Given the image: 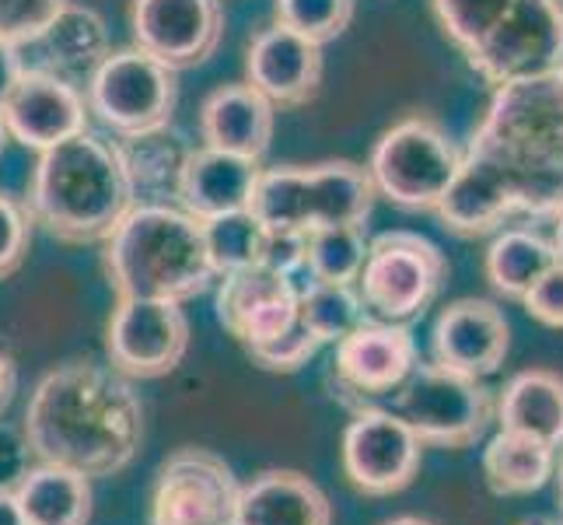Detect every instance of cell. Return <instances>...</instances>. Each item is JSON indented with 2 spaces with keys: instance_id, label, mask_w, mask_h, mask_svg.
<instances>
[{
  "instance_id": "1",
  "label": "cell",
  "mask_w": 563,
  "mask_h": 525,
  "mask_svg": "<svg viewBox=\"0 0 563 525\" xmlns=\"http://www.w3.org/2000/svg\"><path fill=\"white\" fill-rule=\"evenodd\" d=\"M22 435L38 462L88 480L115 477L144 441V403L133 379L115 368L70 361L38 379Z\"/></svg>"
},
{
  "instance_id": "2",
  "label": "cell",
  "mask_w": 563,
  "mask_h": 525,
  "mask_svg": "<svg viewBox=\"0 0 563 525\" xmlns=\"http://www.w3.org/2000/svg\"><path fill=\"white\" fill-rule=\"evenodd\" d=\"M465 151L504 183L515 214L556 218L563 207V70L494 88Z\"/></svg>"
},
{
  "instance_id": "3",
  "label": "cell",
  "mask_w": 563,
  "mask_h": 525,
  "mask_svg": "<svg viewBox=\"0 0 563 525\" xmlns=\"http://www.w3.org/2000/svg\"><path fill=\"white\" fill-rule=\"evenodd\" d=\"M35 225L70 245L106 242L137 204L115 141L95 130L38 154L29 197Z\"/></svg>"
},
{
  "instance_id": "4",
  "label": "cell",
  "mask_w": 563,
  "mask_h": 525,
  "mask_svg": "<svg viewBox=\"0 0 563 525\" xmlns=\"http://www.w3.org/2000/svg\"><path fill=\"white\" fill-rule=\"evenodd\" d=\"M106 274L115 298L179 302L203 295L218 281L203 228L179 204H133L106 239Z\"/></svg>"
},
{
  "instance_id": "5",
  "label": "cell",
  "mask_w": 563,
  "mask_h": 525,
  "mask_svg": "<svg viewBox=\"0 0 563 525\" xmlns=\"http://www.w3.org/2000/svg\"><path fill=\"white\" fill-rule=\"evenodd\" d=\"M375 200L378 193L364 165H277L260 172L249 210L269 231L312 236L333 225H364L372 218Z\"/></svg>"
},
{
  "instance_id": "6",
  "label": "cell",
  "mask_w": 563,
  "mask_h": 525,
  "mask_svg": "<svg viewBox=\"0 0 563 525\" xmlns=\"http://www.w3.org/2000/svg\"><path fill=\"white\" fill-rule=\"evenodd\" d=\"M462 151L434 120L406 116L388 127L367 158L375 193L402 210H434L449 193Z\"/></svg>"
},
{
  "instance_id": "7",
  "label": "cell",
  "mask_w": 563,
  "mask_h": 525,
  "mask_svg": "<svg viewBox=\"0 0 563 525\" xmlns=\"http://www.w3.org/2000/svg\"><path fill=\"white\" fill-rule=\"evenodd\" d=\"M88 112L112 138H137L172 127L179 106V77L151 53L126 46L109 50L106 61L88 74Z\"/></svg>"
},
{
  "instance_id": "8",
  "label": "cell",
  "mask_w": 563,
  "mask_h": 525,
  "mask_svg": "<svg viewBox=\"0 0 563 525\" xmlns=\"http://www.w3.org/2000/svg\"><path fill=\"white\" fill-rule=\"evenodd\" d=\"M396 414L413 427L420 445L465 449L487 435L497 417V400L483 379L452 372L438 361H417L396 389Z\"/></svg>"
},
{
  "instance_id": "9",
  "label": "cell",
  "mask_w": 563,
  "mask_h": 525,
  "mask_svg": "<svg viewBox=\"0 0 563 525\" xmlns=\"http://www.w3.org/2000/svg\"><path fill=\"white\" fill-rule=\"evenodd\" d=\"M449 277L444 252L420 231H385L367 242L357 277L367 316L382 322H413L441 295Z\"/></svg>"
},
{
  "instance_id": "10",
  "label": "cell",
  "mask_w": 563,
  "mask_h": 525,
  "mask_svg": "<svg viewBox=\"0 0 563 525\" xmlns=\"http://www.w3.org/2000/svg\"><path fill=\"white\" fill-rule=\"evenodd\" d=\"M462 56L494 88L563 70V0H515Z\"/></svg>"
},
{
  "instance_id": "11",
  "label": "cell",
  "mask_w": 563,
  "mask_h": 525,
  "mask_svg": "<svg viewBox=\"0 0 563 525\" xmlns=\"http://www.w3.org/2000/svg\"><path fill=\"white\" fill-rule=\"evenodd\" d=\"M106 350L109 364L126 379L172 375L189 350V319L183 305L162 298H115Z\"/></svg>"
},
{
  "instance_id": "12",
  "label": "cell",
  "mask_w": 563,
  "mask_h": 525,
  "mask_svg": "<svg viewBox=\"0 0 563 525\" xmlns=\"http://www.w3.org/2000/svg\"><path fill=\"white\" fill-rule=\"evenodd\" d=\"M242 483L207 449H179L154 480L151 525H235Z\"/></svg>"
},
{
  "instance_id": "13",
  "label": "cell",
  "mask_w": 563,
  "mask_h": 525,
  "mask_svg": "<svg viewBox=\"0 0 563 525\" xmlns=\"http://www.w3.org/2000/svg\"><path fill=\"white\" fill-rule=\"evenodd\" d=\"M423 459V445L396 411L357 406L343 431V473L354 491L388 497L410 488Z\"/></svg>"
},
{
  "instance_id": "14",
  "label": "cell",
  "mask_w": 563,
  "mask_h": 525,
  "mask_svg": "<svg viewBox=\"0 0 563 525\" xmlns=\"http://www.w3.org/2000/svg\"><path fill=\"white\" fill-rule=\"evenodd\" d=\"M333 347H336L333 354L336 389L354 406H367L372 400L393 396L420 361L410 322L364 319Z\"/></svg>"
},
{
  "instance_id": "15",
  "label": "cell",
  "mask_w": 563,
  "mask_h": 525,
  "mask_svg": "<svg viewBox=\"0 0 563 525\" xmlns=\"http://www.w3.org/2000/svg\"><path fill=\"white\" fill-rule=\"evenodd\" d=\"M133 46L172 70L207 64L224 35L221 0H130Z\"/></svg>"
},
{
  "instance_id": "16",
  "label": "cell",
  "mask_w": 563,
  "mask_h": 525,
  "mask_svg": "<svg viewBox=\"0 0 563 525\" xmlns=\"http://www.w3.org/2000/svg\"><path fill=\"white\" fill-rule=\"evenodd\" d=\"M8 138L32 151H49L88 130V99L70 77L49 67H25L0 106Z\"/></svg>"
},
{
  "instance_id": "17",
  "label": "cell",
  "mask_w": 563,
  "mask_h": 525,
  "mask_svg": "<svg viewBox=\"0 0 563 525\" xmlns=\"http://www.w3.org/2000/svg\"><path fill=\"white\" fill-rule=\"evenodd\" d=\"M298 281L269 266L239 270L218 284V322L245 350L266 343L298 319Z\"/></svg>"
},
{
  "instance_id": "18",
  "label": "cell",
  "mask_w": 563,
  "mask_h": 525,
  "mask_svg": "<svg viewBox=\"0 0 563 525\" xmlns=\"http://www.w3.org/2000/svg\"><path fill=\"white\" fill-rule=\"evenodd\" d=\"M245 81L274 109L308 106L322 88V46L274 22L249 43Z\"/></svg>"
},
{
  "instance_id": "19",
  "label": "cell",
  "mask_w": 563,
  "mask_h": 525,
  "mask_svg": "<svg viewBox=\"0 0 563 525\" xmlns=\"http://www.w3.org/2000/svg\"><path fill=\"white\" fill-rule=\"evenodd\" d=\"M511 326L487 298H459L441 308L431 329V354L452 372L487 379L508 358Z\"/></svg>"
},
{
  "instance_id": "20",
  "label": "cell",
  "mask_w": 563,
  "mask_h": 525,
  "mask_svg": "<svg viewBox=\"0 0 563 525\" xmlns=\"http://www.w3.org/2000/svg\"><path fill=\"white\" fill-rule=\"evenodd\" d=\"M263 165L256 158H242V154H228L218 147H192L179 175L176 204L192 214L197 221L218 218V214L245 210L252 204V189H256Z\"/></svg>"
},
{
  "instance_id": "21",
  "label": "cell",
  "mask_w": 563,
  "mask_h": 525,
  "mask_svg": "<svg viewBox=\"0 0 563 525\" xmlns=\"http://www.w3.org/2000/svg\"><path fill=\"white\" fill-rule=\"evenodd\" d=\"M277 127V109L249 81L213 88L200 106V141L228 154L263 162Z\"/></svg>"
},
{
  "instance_id": "22",
  "label": "cell",
  "mask_w": 563,
  "mask_h": 525,
  "mask_svg": "<svg viewBox=\"0 0 563 525\" xmlns=\"http://www.w3.org/2000/svg\"><path fill=\"white\" fill-rule=\"evenodd\" d=\"M235 525H333V504L305 473L266 470L239 488Z\"/></svg>"
},
{
  "instance_id": "23",
  "label": "cell",
  "mask_w": 563,
  "mask_h": 525,
  "mask_svg": "<svg viewBox=\"0 0 563 525\" xmlns=\"http://www.w3.org/2000/svg\"><path fill=\"white\" fill-rule=\"evenodd\" d=\"M497 420L504 431H518L550 449H563V379L547 368L518 372L500 389Z\"/></svg>"
},
{
  "instance_id": "24",
  "label": "cell",
  "mask_w": 563,
  "mask_h": 525,
  "mask_svg": "<svg viewBox=\"0 0 563 525\" xmlns=\"http://www.w3.org/2000/svg\"><path fill=\"white\" fill-rule=\"evenodd\" d=\"M130 186L137 193V204H168L176 200L179 175L189 158V144L172 127L137 133V138H115Z\"/></svg>"
},
{
  "instance_id": "25",
  "label": "cell",
  "mask_w": 563,
  "mask_h": 525,
  "mask_svg": "<svg viewBox=\"0 0 563 525\" xmlns=\"http://www.w3.org/2000/svg\"><path fill=\"white\" fill-rule=\"evenodd\" d=\"M14 497L29 525H88L91 518L88 477L53 462H38L25 470V477L14 483Z\"/></svg>"
},
{
  "instance_id": "26",
  "label": "cell",
  "mask_w": 563,
  "mask_h": 525,
  "mask_svg": "<svg viewBox=\"0 0 563 525\" xmlns=\"http://www.w3.org/2000/svg\"><path fill=\"white\" fill-rule=\"evenodd\" d=\"M38 43H43L49 64H53L49 70L64 74V77L85 74V81L112 50L106 18L95 8L70 4V0L56 11V18L46 25V32L38 35Z\"/></svg>"
},
{
  "instance_id": "27",
  "label": "cell",
  "mask_w": 563,
  "mask_h": 525,
  "mask_svg": "<svg viewBox=\"0 0 563 525\" xmlns=\"http://www.w3.org/2000/svg\"><path fill=\"white\" fill-rule=\"evenodd\" d=\"M556 452L550 445H542L529 435L500 431L487 441L483 452V473H487L490 491L500 497H518L547 488L556 470Z\"/></svg>"
},
{
  "instance_id": "28",
  "label": "cell",
  "mask_w": 563,
  "mask_h": 525,
  "mask_svg": "<svg viewBox=\"0 0 563 525\" xmlns=\"http://www.w3.org/2000/svg\"><path fill=\"white\" fill-rule=\"evenodd\" d=\"M487 281L494 291H500L504 298L521 302L526 291L547 274L550 266H556V245L550 236H542L532 225H515L504 228L500 236L487 249Z\"/></svg>"
},
{
  "instance_id": "29",
  "label": "cell",
  "mask_w": 563,
  "mask_h": 525,
  "mask_svg": "<svg viewBox=\"0 0 563 525\" xmlns=\"http://www.w3.org/2000/svg\"><path fill=\"white\" fill-rule=\"evenodd\" d=\"M200 228H203L207 256H210L213 277L218 281L228 274H239V270L263 266L266 245H269V228L249 207L207 218V221H200Z\"/></svg>"
},
{
  "instance_id": "30",
  "label": "cell",
  "mask_w": 563,
  "mask_h": 525,
  "mask_svg": "<svg viewBox=\"0 0 563 525\" xmlns=\"http://www.w3.org/2000/svg\"><path fill=\"white\" fill-rule=\"evenodd\" d=\"M367 260L364 225H333L305 236V281L357 284Z\"/></svg>"
},
{
  "instance_id": "31",
  "label": "cell",
  "mask_w": 563,
  "mask_h": 525,
  "mask_svg": "<svg viewBox=\"0 0 563 525\" xmlns=\"http://www.w3.org/2000/svg\"><path fill=\"white\" fill-rule=\"evenodd\" d=\"M298 319L312 329L319 343H340L351 329L367 319L357 284H322L305 281L298 291Z\"/></svg>"
},
{
  "instance_id": "32",
  "label": "cell",
  "mask_w": 563,
  "mask_h": 525,
  "mask_svg": "<svg viewBox=\"0 0 563 525\" xmlns=\"http://www.w3.org/2000/svg\"><path fill=\"white\" fill-rule=\"evenodd\" d=\"M354 4L357 0H277L274 14L277 25L325 46L340 39L346 25L354 22Z\"/></svg>"
},
{
  "instance_id": "33",
  "label": "cell",
  "mask_w": 563,
  "mask_h": 525,
  "mask_svg": "<svg viewBox=\"0 0 563 525\" xmlns=\"http://www.w3.org/2000/svg\"><path fill=\"white\" fill-rule=\"evenodd\" d=\"M511 4L515 0H431V11L438 18L444 39H449L459 53H470L479 39L500 22V14Z\"/></svg>"
},
{
  "instance_id": "34",
  "label": "cell",
  "mask_w": 563,
  "mask_h": 525,
  "mask_svg": "<svg viewBox=\"0 0 563 525\" xmlns=\"http://www.w3.org/2000/svg\"><path fill=\"white\" fill-rule=\"evenodd\" d=\"M319 350H322L319 337L301 319H295L280 337L249 347V358H252V364H260L263 372L290 375V372H301V368L312 361Z\"/></svg>"
},
{
  "instance_id": "35",
  "label": "cell",
  "mask_w": 563,
  "mask_h": 525,
  "mask_svg": "<svg viewBox=\"0 0 563 525\" xmlns=\"http://www.w3.org/2000/svg\"><path fill=\"white\" fill-rule=\"evenodd\" d=\"M32 228L35 218L29 204L11 197V193H0V281L11 277L25 263L32 245Z\"/></svg>"
},
{
  "instance_id": "36",
  "label": "cell",
  "mask_w": 563,
  "mask_h": 525,
  "mask_svg": "<svg viewBox=\"0 0 563 525\" xmlns=\"http://www.w3.org/2000/svg\"><path fill=\"white\" fill-rule=\"evenodd\" d=\"M67 0H0V39L14 46L38 43V35Z\"/></svg>"
},
{
  "instance_id": "37",
  "label": "cell",
  "mask_w": 563,
  "mask_h": 525,
  "mask_svg": "<svg viewBox=\"0 0 563 525\" xmlns=\"http://www.w3.org/2000/svg\"><path fill=\"white\" fill-rule=\"evenodd\" d=\"M521 305H526V313L536 322L550 326V329H563V263L550 266L547 274L526 291Z\"/></svg>"
},
{
  "instance_id": "38",
  "label": "cell",
  "mask_w": 563,
  "mask_h": 525,
  "mask_svg": "<svg viewBox=\"0 0 563 525\" xmlns=\"http://www.w3.org/2000/svg\"><path fill=\"white\" fill-rule=\"evenodd\" d=\"M22 70H25V64H22L18 46L8 43V39H0V106H4V99L11 95L18 77H22Z\"/></svg>"
},
{
  "instance_id": "39",
  "label": "cell",
  "mask_w": 563,
  "mask_h": 525,
  "mask_svg": "<svg viewBox=\"0 0 563 525\" xmlns=\"http://www.w3.org/2000/svg\"><path fill=\"white\" fill-rule=\"evenodd\" d=\"M14 389H18V368L4 350H0V417H4V411L11 406Z\"/></svg>"
},
{
  "instance_id": "40",
  "label": "cell",
  "mask_w": 563,
  "mask_h": 525,
  "mask_svg": "<svg viewBox=\"0 0 563 525\" xmlns=\"http://www.w3.org/2000/svg\"><path fill=\"white\" fill-rule=\"evenodd\" d=\"M0 525H29L22 504H18L11 488H0Z\"/></svg>"
},
{
  "instance_id": "41",
  "label": "cell",
  "mask_w": 563,
  "mask_h": 525,
  "mask_svg": "<svg viewBox=\"0 0 563 525\" xmlns=\"http://www.w3.org/2000/svg\"><path fill=\"white\" fill-rule=\"evenodd\" d=\"M553 245H556V263H563V207L556 214V228H553Z\"/></svg>"
},
{
  "instance_id": "42",
  "label": "cell",
  "mask_w": 563,
  "mask_h": 525,
  "mask_svg": "<svg viewBox=\"0 0 563 525\" xmlns=\"http://www.w3.org/2000/svg\"><path fill=\"white\" fill-rule=\"evenodd\" d=\"M553 477H556V497H560V512H563V449L556 452V470H553Z\"/></svg>"
},
{
  "instance_id": "43",
  "label": "cell",
  "mask_w": 563,
  "mask_h": 525,
  "mask_svg": "<svg viewBox=\"0 0 563 525\" xmlns=\"http://www.w3.org/2000/svg\"><path fill=\"white\" fill-rule=\"evenodd\" d=\"M515 525H563L560 518H547V515H532V518H521Z\"/></svg>"
},
{
  "instance_id": "44",
  "label": "cell",
  "mask_w": 563,
  "mask_h": 525,
  "mask_svg": "<svg viewBox=\"0 0 563 525\" xmlns=\"http://www.w3.org/2000/svg\"><path fill=\"white\" fill-rule=\"evenodd\" d=\"M385 525H431V522L413 518V515H402V518H393V522H385Z\"/></svg>"
},
{
  "instance_id": "45",
  "label": "cell",
  "mask_w": 563,
  "mask_h": 525,
  "mask_svg": "<svg viewBox=\"0 0 563 525\" xmlns=\"http://www.w3.org/2000/svg\"><path fill=\"white\" fill-rule=\"evenodd\" d=\"M8 127H4V116H0V158H4V151H8Z\"/></svg>"
}]
</instances>
